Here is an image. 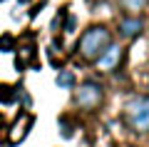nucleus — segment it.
<instances>
[{"instance_id": "1a4fd4ad", "label": "nucleus", "mask_w": 149, "mask_h": 147, "mask_svg": "<svg viewBox=\"0 0 149 147\" xmlns=\"http://www.w3.org/2000/svg\"><path fill=\"white\" fill-rule=\"evenodd\" d=\"M0 100L5 102V105H10V102L15 100V92H13V87H0Z\"/></svg>"}, {"instance_id": "f8f14e48", "label": "nucleus", "mask_w": 149, "mask_h": 147, "mask_svg": "<svg viewBox=\"0 0 149 147\" xmlns=\"http://www.w3.org/2000/svg\"><path fill=\"white\" fill-rule=\"evenodd\" d=\"M20 3H30V0H20Z\"/></svg>"}, {"instance_id": "7ed1b4c3", "label": "nucleus", "mask_w": 149, "mask_h": 147, "mask_svg": "<svg viewBox=\"0 0 149 147\" xmlns=\"http://www.w3.org/2000/svg\"><path fill=\"white\" fill-rule=\"evenodd\" d=\"M127 122L134 127L137 132H147L149 130V97H137L127 105Z\"/></svg>"}, {"instance_id": "39448f33", "label": "nucleus", "mask_w": 149, "mask_h": 147, "mask_svg": "<svg viewBox=\"0 0 149 147\" xmlns=\"http://www.w3.org/2000/svg\"><path fill=\"white\" fill-rule=\"evenodd\" d=\"M32 122H35V117H32L30 112H22V115L17 117V122L13 125V130H10V145H17V142L27 135V130L32 127Z\"/></svg>"}, {"instance_id": "9d476101", "label": "nucleus", "mask_w": 149, "mask_h": 147, "mask_svg": "<svg viewBox=\"0 0 149 147\" xmlns=\"http://www.w3.org/2000/svg\"><path fill=\"white\" fill-rule=\"evenodd\" d=\"M65 18H67V8H62V10H60L57 15H55V20H52V30H57V27H62Z\"/></svg>"}, {"instance_id": "423d86ee", "label": "nucleus", "mask_w": 149, "mask_h": 147, "mask_svg": "<svg viewBox=\"0 0 149 147\" xmlns=\"http://www.w3.org/2000/svg\"><path fill=\"white\" fill-rule=\"evenodd\" d=\"M142 30H144V23H142V18H137V15L119 20V35L122 37H137Z\"/></svg>"}, {"instance_id": "0eeeda50", "label": "nucleus", "mask_w": 149, "mask_h": 147, "mask_svg": "<svg viewBox=\"0 0 149 147\" xmlns=\"http://www.w3.org/2000/svg\"><path fill=\"white\" fill-rule=\"evenodd\" d=\"M147 3H149V0H119V5H122L127 13H132V15H137L139 10H144Z\"/></svg>"}, {"instance_id": "9b49d317", "label": "nucleus", "mask_w": 149, "mask_h": 147, "mask_svg": "<svg viewBox=\"0 0 149 147\" xmlns=\"http://www.w3.org/2000/svg\"><path fill=\"white\" fill-rule=\"evenodd\" d=\"M13 42H15V40H13L10 35H3V37H0V50H3V53H10V50H13Z\"/></svg>"}, {"instance_id": "f03ea898", "label": "nucleus", "mask_w": 149, "mask_h": 147, "mask_svg": "<svg viewBox=\"0 0 149 147\" xmlns=\"http://www.w3.org/2000/svg\"><path fill=\"white\" fill-rule=\"evenodd\" d=\"M104 100V87L95 80H87L85 85H80V90L74 92V105L82 110H97Z\"/></svg>"}, {"instance_id": "20e7f679", "label": "nucleus", "mask_w": 149, "mask_h": 147, "mask_svg": "<svg viewBox=\"0 0 149 147\" xmlns=\"http://www.w3.org/2000/svg\"><path fill=\"white\" fill-rule=\"evenodd\" d=\"M119 60H122V47L112 42V45L107 47V50H104V53H102L100 58L95 60V63H97V68H100V70L109 72V70H114V68L119 65Z\"/></svg>"}, {"instance_id": "6e6552de", "label": "nucleus", "mask_w": 149, "mask_h": 147, "mask_svg": "<svg viewBox=\"0 0 149 147\" xmlns=\"http://www.w3.org/2000/svg\"><path fill=\"white\" fill-rule=\"evenodd\" d=\"M55 82H57V87L70 90V87L74 85V75L70 72V70H60V72H57V77H55Z\"/></svg>"}, {"instance_id": "f257e3e1", "label": "nucleus", "mask_w": 149, "mask_h": 147, "mask_svg": "<svg viewBox=\"0 0 149 147\" xmlns=\"http://www.w3.org/2000/svg\"><path fill=\"white\" fill-rule=\"evenodd\" d=\"M112 45V32L102 25H92L90 30L82 32V37L77 40V53L87 60V63H95L107 47Z\"/></svg>"}]
</instances>
